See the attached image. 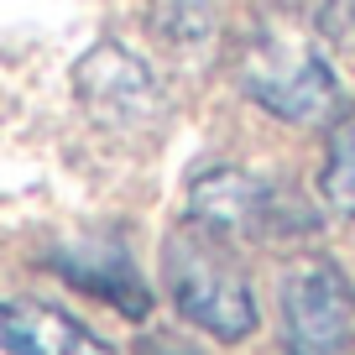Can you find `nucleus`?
<instances>
[{
  "mask_svg": "<svg viewBox=\"0 0 355 355\" xmlns=\"http://www.w3.org/2000/svg\"><path fill=\"white\" fill-rule=\"evenodd\" d=\"M313 6H319V21L340 42H355V0H313Z\"/></svg>",
  "mask_w": 355,
  "mask_h": 355,
  "instance_id": "obj_11",
  "label": "nucleus"
},
{
  "mask_svg": "<svg viewBox=\"0 0 355 355\" xmlns=\"http://www.w3.org/2000/svg\"><path fill=\"white\" fill-rule=\"evenodd\" d=\"M162 282L173 293L178 313L225 345L251 340L256 324H261L251 282H245L241 261L230 256V241H220V235L199 230L189 220L162 241Z\"/></svg>",
  "mask_w": 355,
  "mask_h": 355,
  "instance_id": "obj_2",
  "label": "nucleus"
},
{
  "mask_svg": "<svg viewBox=\"0 0 355 355\" xmlns=\"http://www.w3.org/2000/svg\"><path fill=\"white\" fill-rule=\"evenodd\" d=\"M73 94L105 131H146L167 115V89L125 42H94L73 63Z\"/></svg>",
  "mask_w": 355,
  "mask_h": 355,
  "instance_id": "obj_5",
  "label": "nucleus"
},
{
  "mask_svg": "<svg viewBox=\"0 0 355 355\" xmlns=\"http://www.w3.org/2000/svg\"><path fill=\"white\" fill-rule=\"evenodd\" d=\"M53 272H63L78 293L110 303L115 313H125L136 324H146V313H152V288L141 282V272L125 256V245H115V241L63 245V251H53Z\"/></svg>",
  "mask_w": 355,
  "mask_h": 355,
  "instance_id": "obj_6",
  "label": "nucleus"
},
{
  "mask_svg": "<svg viewBox=\"0 0 355 355\" xmlns=\"http://www.w3.org/2000/svg\"><path fill=\"white\" fill-rule=\"evenodd\" d=\"M146 21L167 47L193 53V47L214 42L220 16H214V0H146Z\"/></svg>",
  "mask_w": 355,
  "mask_h": 355,
  "instance_id": "obj_9",
  "label": "nucleus"
},
{
  "mask_svg": "<svg viewBox=\"0 0 355 355\" xmlns=\"http://www.w3.org/2000/svg\"><path fill=\"white\" fill-rule=\"evenodd\" d=\"M136 355H199V345L183 340V329H146L136 340Z\"/></svg>",
  "mask_w": 355,
  "mask_h": 355,
  "instance_id": "obj_10",
  "label": "nucleus"
},
{
  "mask_svg": "<svg viewBox=\"0 0 355 355\" xmlns=\"http://www.w3.org/2000/svg\"><path fill=\"white\" fill-rule=\"evenodd\" d=\"M282 355H350L355 350V282L334 256H303L277 293Z\"/></svg>",
  "mask_w": 355,
  "mask_h": 355,
  "instance_id": "obj_4",
  "label": "nucleus"
},
{
  "mask_svg": "<svg viewBox=\"0 0 355 355\" xmlns=\"http://www.w3.org/2000/svg\"><path fill=\"white\" fill-rule=\"evenodd\" d=\"M241 89L288 125H324L340 115V78L298 21H261L241 47Z\"/></svg>",
  "mask_w": 355,
  "mask_h": 355,
  "instance_id": "obj_1",
  "label": "nucleus"
},
{
  "mask_svg": "<svg viewBox=\"0 0 355 355\" xmlns=\"http://www.w3.org/2000/svg\"><path fill=\"white\" fill-rule=\"evenodd\" d=\"M183 220L199 230L220 235V241H298V235L319 230V214L288 189L266 183V178L245 173L235 162L199 167L183 193Z\"/></svg>",
  "mask_w": 355,
  "mask_h": 355,
  "instance_id": "obj_3",
  "label": "nucleus"
},
{
  "mask_svg": "<svg viewBox=\"0 0 355 355\" xmlns=\"http://www.w3.org/2000/svg\"><path fill=\"white\" fill-rule=\"evenodd\" d=\"M319 193L334 214L355 220V105L329 121V141H324V173Z\"/></svg>",
  "mask_w": 355,
  "mask_h": 355,
  "instance_id": "obj_8",
  "label": "nucleus"
},
{
  "mask_svg": "<svg viewBox=\"0 0 355 355\" xmlns=\"http://www.w3.org/2000/svg\"><path fill=\"white\" fill-rule=\"evenodd\" d=\"M0 350L6 355H115L84 319L37 298H0Z\"/></svg>",
  "mask_w": 355,
  "mask_h": 355,
  "instance_id": "obj_7",
  "label": "nucleus"
}]
</instances>
